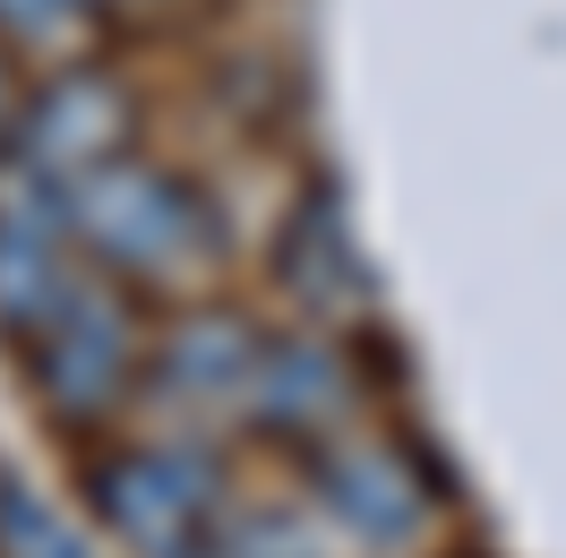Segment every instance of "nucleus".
I'll use <instances>...</instances> for the list:
<instances>
[{
  "label": "nucleus",
  "mask_w": 566,
  "mask_h": 558,
  "mask_svg": "<svg viewBox=\"0 0 566 558\" xmlns=\"http://www.w3.org/2000/svg\"><path fill=\"white\" fill-rule=\"evenodd\" d=\"M61 207H70L77 258H95V267L120 276V283H180L223 249L214 241V207L172 164H155L138 146L112 155V164H95L86 180H70Z\"/></svg>",
  "instance_id": "obj_1"
},
{
  "label": "nucleus",
  "mask_w": 566,
  "mask_h": 558,
  "mask_svg": "<svg viewBox=\"0 0 566 558\" xmlns=\"http://www.w3.org/2000/svg\"><path fill=\"white\" fill-rule=\"evenodd\" d=\"M27 344V379H35V404L61 430H95L112 421L129 395L146 386V318H138V283L104 276L95 258L70 276V292L43 310L35 335H18Z\"/></svg>",
  "instance_id": "obj_2"
},
{
  "label": "nucleus",
  "mask_w": 566,
  "mask_h": 558,
  "mask_svg": "<svg viewBox=\"0 0 566 558\" xmlns=\"http://www.w3.org/2000/svg\"><path fill=\"white\" fill-rule=\"evenodd\" d=\"M86 498L129 558H180L223 507V464L198 438H138L86 464Z\"/></svg>",
  "instance_id": "obj_3"
},
{
  "label": "nucleus",
  "mask_w": 566,
  "mask_h": 558,
  "mask_svg": "<svg viewBox=\"0 0 566 558\" xmlns=\"http://www.w3.org/2000/svg\"><path fill=\"white\" fill-rule=\"evenodd\" d=\"M310 498L318 516L360 541V550H412L438 516V498L421 482V455L403 438H378V430H335L310 447Z\"/></svg>",
  "instance_id": "obj_4"
},
{
  "label": "nucleus",
  "mask_w": 566,
  "mask_h": 558,
  "mask_svg": "<svg viewBox=\"0 0 566 558\" xmlns=\"http://www.w3.org/2000/svg\"><path fill=\"white\" fill-rule=\"evenodd\" d=\"M129 146H138V95H129V78L104 70V61H70V70H52L27 95V130H18L9 164L52 180V189H70L95 164L129 155Z\"/></svg>",
  "instance_id": "obj_5"
},
{
  "label": "nucleus",
  "mask_w": 566,
  "mask_h": 558,
  "mask_svg": "<svg viewBox=\"0 0 566 558\" xmlns=\"http://www.w3.org/2000/svg\"><path fill=\"white\" fill-rule=\"evenodd\" d=\"M258 344H266V335H258L232 301H189L180 318L155 327L146 386H155L180 421H241L249 379H258Z\"/></svg>",
  "instance_id": "obj_6"
},
{
  "label": "nucleus",
  "mask_w": 566,
  "mask_h": 558,
  "mask_svg": "<svg viewBox=\"0 0 566 558\" xmlns=\"http://www.w3.org/2000/svg\"><path fill=\"white\" fill-rule=\"evenodd\" d=\"M360 413V379H353V352L301 327V335H266L258 344V379H249V430L258 438H283V447H318L335 430H353Z\"/></svg>",
  "instance_id": "obj_7"
},
{
  "label": "nucleus",
  "mask_w": 566,
  "mask_h": 558,
  "mask_svg": "<svg viewBox=\"0 0 566 558\" xmlns=\"http://www.w3.org/2000/svg\"><path fill=\"white\" fill-rule=\"evenodd\" d=\"M275 283L310 327H344L369 310V258L353 241V215L335 180H310L275 224Z\"/></svg>",
  "instance_id": "obj_8"
},
{
  "label": "nucleus",
  "mask_w": 566,
  "mask_h": 558,
  "mask_svg": "<svg viewBox=\"0 0 566 558\" xmlns=\"http://www.w3.org/2000/svg\"><path fill=\"white\" fill-rule=\"evenodd\" d=\"M86 267L70 241V207L61 189L18 164H0V327L9 335H35L43 310L70 292V276Z\"/></svg>",
  "instance_id": "obj_9"
},
{
  "label": "nucleus",
  "mask_w": 566,
  "mask_h": 558,
  "mask_svg": "<svg viewBox=\"0 0 566 558\" xmlns=\"http://www.w3.org/2000/svg\"><path fill=\"white\" fill-rule=\"evenodd\" d=\"M180 558H318V541L283 507H214V524Z\"/></svg>",
  "instance_id": "obj_10"
},
{
  "label": "nucleus",
  "mask_w": 566,
  "mask_h": 558,
  "mask_svg": "<svg viewBox=\"0 0 566 558\" xmlns=\"http://www.w3.org/2000/svg\"><path fill=\"white\" fill-rule=\"evenodd\" d=\"M0 558H95L86 533H77L43 489H27L18 473H0Z\"/></svg>",
  "instance_id": "obj_11"
},
{
  "label": "nucleus",
  "mask_w": 566,
  "mask_h": 558,
  "mask_svg": "<svg viewBox=\"0 0 566 558\" xmlns=\"http://www.w3.org/2000/svg\"><path fill=\"white\" fill-rule=\"evenodd\" d=\"M104 0H0V43L35 52V43H61L70 27H86Z\"/></svg>",
  "instance_id": "obj_12"
},
{
  "label": "nucleus",
  "mask_w": 566,
  "mask_h": 558,
  "mask_svg": "<svg viewBox=\"0 0 566 558\" xmlns=\"http://www.w3.org/2000/svg\"><path fill=\"white\" fill-rule=\"evenodd\" d=\"M27 95H35V78H27V52H18V43H0V164L18 155V130H27Z\"/></svg>",
  "instance_id": "obj_13"
}]
</instances>
